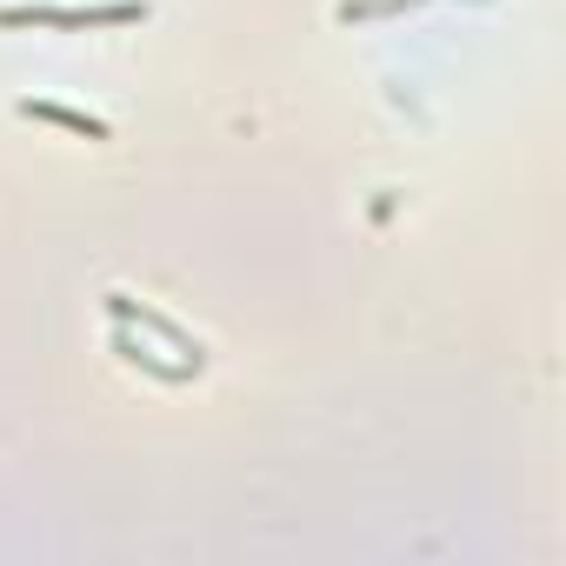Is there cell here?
<instances>
[{"label": "cell", "mask_w": 566, "mask_h": 566, "mask_svg": "<svg viewBox=\"0 0 566 566\" xmlns=\"http://www.w3.org/2000/svg\"><path fill=\"white\" fill-rule=\"evenodd\" d=\"M107 314H114L120 327H134V334H147V340H167V347H174V354H180L187 367H207V347H200V340H193L187 327H174L167 314H154V307H140L134 294H107Z\"/></svg>", "instance_id": "cell-1"}, {"label": "cell", "mask_w": 566, "mask_h": 566, "mask_svg": "<svg viewBox=\"0 0 566 566\" xmlns=\"http://www.w3.org/2000/svg\"><path fill=\"white\" fill-rule=\"evenodd\" d=\"M114 354H120L127 367H147V374H154V380H167V387H180V380H193V374H200V367H187V360H160V354H154V347H140V334H134V327H120V321H114Z\"/></svg>", "instance_id": "cell-3"}, {"label": "cell", "mask_w": 566, "mask_h": 566, "mask_svg": "<svg viewBox=\"0 0 566 566\" xmlns=\"http://www.w3.org/2000/svg\"><path fill=\"white\" fill-rule=\"evenodd\" d=\"M21 120H48L61 134H81V140H114V127L101 114H81V107H61V101H21Z\"/></svg>", "instance_id": "cell-2"}]
</instances>
